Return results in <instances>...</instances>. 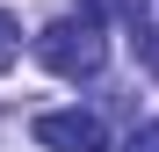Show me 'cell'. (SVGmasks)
Returning a JSON list of instances; mask_svg holds the SVG:
<instances>
[{
  "instance_id": "obj_1",
  "label": "cell",
  "mask_w": 159,
  "mask_h": 152,
  "mask_svg": "<svg viewBox=\"0 0 159 152\" xmlns=\"http://www.w3.org/2000/svg\"><path fill=\"white\" fill-rule=\"evenodd\" d=\"M36 58L58 72V80H94V72L109 65V36H101L94 15H58V22L36 36Z\"/></svg>"
},
{
  "instance_id": "obj_2",
  "label": "cell",
  "mask_w": 159,
  "mask_h": 152,
  "mask_svg": "<svg viewBox=\"0 0 159 152\" xmlns=\"http://www.w3.org/2000/svg\"><path fill=\"white\" fill-rule=\"evenodd\" d=\"M29 131H36L43 152H101V145H109V131H101L94 109H43Z\"/></svg>"
},
{
  "instance_id": "obj_3",
  "label": "cell",
  "mask_w": 159,
  "mask_h": 152,
  "mask_svg": "<svg viewBox=\"0 0 159 152\" xmlns=\"http://www.w3.org/2000/svg\"><path fill=\"white\" fill-rule=\"evenodd\" d=\"M15 58H22V29H15V15L0 7V72H7Z\"/></svg>"
},
{
  "instance_id": "obj_4",
  "label": "cell",
  "mask_w": 159,
  "mask_h": 152,
  "mask_svg": "<svg viewBox=\"0 0 159 152\" xmlns=\"http://www.w3.org/2000/svg\"><path fill=\"white\" fill-rule=\"evenodd\" d=\"M123 152H159V123H145V131H130V145Z\"/></svg>"
}]
</instances>
